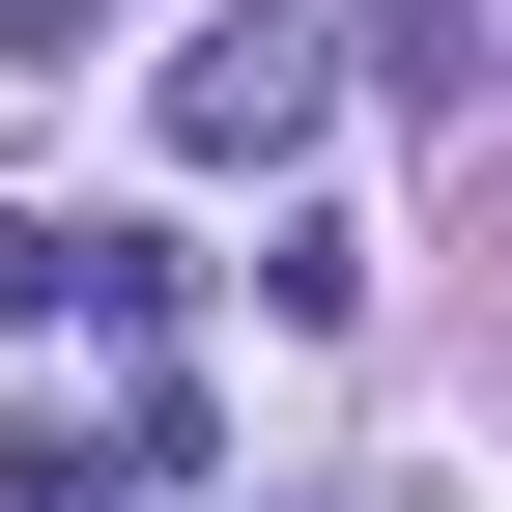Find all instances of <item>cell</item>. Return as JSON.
<instances>
[{"mask_svg": "<svg viewBox=\"0 0 512 512\" xmlns=\"http://www.w3.org/2000/svg\"><path fill=\"white\" fill-rule=\"evenodd\" d=\"M171 143H200V171H256V143H313V29H285V0H228V29L171 57Z\"/></svg>", "mask_w": 512, "mask_h": 512, "instance_id": "1", "label": "cell"}, {"mask_svg": "<svg viewBox=\"0 0 512 512\" xmlns=\"http://www.w3.org/2000/svg\"><path fill=\"white\" fill-rule=\"evenodd\" d=\"M0 512H114V456H57V427H0Z\"/></svg>", "mask_w": 512, "mask_h": 512, "instance_id": "2", "label": "cell"}]
</instances>
